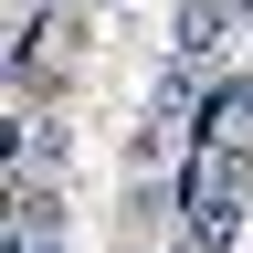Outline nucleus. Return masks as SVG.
Masks as SVG:
<instances>
[{
	"instance_id": "39448f33",
	"label": "nucleus",
	"mask_w": 253,
	"mask_h": 253,
	"mask_svg": "<svg viewBox=\"0 0 253 253\" xmlns=\"http://www.w3.org/2000/svg\"><path fill=\"white\" fill-rule=\"evenodd\" d=\"M53 221H63V190H53V179H11V232H21V243H63Z\"/></svg>"
},
{
	"instance_id": "423d86ee",
	"label": "nucleus",
	"mask_w": 253,
	"mask_h": 253,
	"mask_svg": "<svg viewBox=\"0 0 253 253\" xmlns=\"http://www.w3.org/2000/svg\"><path fill=\"white\" fill-rule=\"evenodd\" d=\"M232 11H243V21H253V0H232Z\"/></svg>"
},
{
	"instance_id": "f257e3e1",
	"label": "nucleus",
	"mask_w": 253,
	"mask_h": 253,
	"mask_svg": "<svg viewBox=\"0 0 253 253\" xmlns=\"http://www.w3.org/2000/svg\"><path fill=\"white\" fill-rule=\"evenodd\" d=\"M243 190H253V158L243 148H190V169H179V190H169V201H179V221H190V253H221V243H232V221H243Z\"/></svg>"
},
{
	"instance_id": "0eeeda50",
	"label": "nucleus",
	"mask_w": 253,
	"mask_h": 253,
	"mask_svg": "<svg viewBox=\"0 0 253 253\" xmlns=\"http://www.w3.org/2000/svg\"><path fill=\"white\" fill-rule=\"evenodd\" d=\"M74 11H84V0H74Z\"/></svg>"
},
{
	"instance_id": "f03ea898",
	"label": "nucleus",
	"mask_w": 253,
	"mask_h": 253,
	"mask_svg": "<svg viewBox=\"0 0 253 253\" xmlns=\"http://www.w3.org/2000/svg\"><path fill=\"white\" fill-rule=\"evenodd\" d=\"M190 116H201V84H179V74H158V95L137 106V126H126V169H158V158H179L190 148Z\"/></svg>"
},
{
	"instance_id": "20e7f679",
	"label": "nucleus",
	"mask_w": 253,
	"mask_h": 253,
	"mask_svg": "<svg viewBox=\"0 0 253 253\" xmlns=\"http://www.w3.org/2000/svg\"><path fill=\"white\" fill-rule=\"evenodd\" d=\"M201 148H243V158H253V74L211 84V106H201Z\"/></svg>"
},
{
	"instance_id": "7ed1b4c3",
	"label": "nucleus",
	"mask_w": 253,
	"mask_h": 253,
	"mask_svg": "<svg viewBox=\"0 0 253 253\" xmlns=\"http://www.w3.org/2000/svg\"><path fill=\"white\" fill-rule=\"evenodd\" d=\"M232 21H243L232 0H179V11H169V74H179V84H201L211 63L232 53Z\"/></svg>"
}]
</instances>
